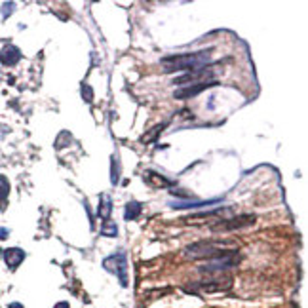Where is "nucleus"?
<instances>
[{"label":"nucleus","mask_w":308,"mask_h":308,"mask_svg":"<svg viewBox=\"0 0 308 308\" xmlns=\"http://www.w3.org/2000/svg\"><path fill=\"white\" fill-rule=\"evenodd\" d=\"M211 48L202 50L196 53H181V55H166L162 57V67L166 72H177V70H196L202 67H208L209 57H211Z\"/></svg>","instance_id":"obj_1"},{"label":"nucleus","mask_w":308,"mask_h":308,"mask_svg":"<svg viewBox=\"0 0 308 308\" xmlns=\"http://www.w3.org/2000/svg\"><path fill=\"white\" fill-rule=\"evenodd\" d=\"M223 246V248H227V246H232V244H221V242H198V244H192L189 248L185 249V255L189 259H217V257H223V255H229L232 251H236V249H219Z\"/></svg>","instance_id":"obj_2"},{"label":"nucleus","mask_w":308,"mask_h":308,"mask_svg":"<svg viewBox=\"0 0 308 308\" xmlns=\"http://www.w3.org/2000/svg\"><path fill=\"white\" fill-rule=\"evenodd\" d=\"M103 267L112 272V274H118L122 286H128V263H126V255L118 251L114 255H110L109 259L103 261Z\"/></svg>","instance_id":"obj_3"},{"label":"nucleus","mask_w":308,"mask_h":308,"mask_svg":"<svg viewBox=\"0 0 308 308\" xmlns=\"http://www.w3.org/2000/svg\"><path fill=\"white\" fill-rule=\"evenodd\" d=\"M255 223V215H240V217L229 219V221H217V225H211V230H234V229H242V227H248Z\"/></svg>","instance_id":"obj_4"},{"label":"nucleus","mask_w":308,"mask_h":308,"mask_svg":"<svg viewBox=\"0 0 308 308\" xmlns=\"http://www.w3.org/2000/svg\"><path fill=\"white\" fill-rule=\"evenodd\" d=\"M217 86V82H198V84H190V86H183L181 90H177L173 95H175V99H187V97H194V95H198L202 93L204 90H208V88H215Z\"/></svg>","instance_id":"obj_5"},{"label":"nucleus","mask_w":308,"mask_h":308,"mask_svg":"<svg viewBox=\"0 0 308 308\" xmlns=\"http://www.w3.org/2000/svg\"><path fill=\"white\" fill-rule=\"evenodd\" d=\"M213 76V70H209V67H202V69L190 70L187 74H183L179 78L173 80L175 86H181V84H190V82H198V80H206Z\"/></svg>","instance_id":"obj_6"},{"label":"nucleus","mask_w":308,"mask_h":308,"mask_svg":"<svg viewBox=\"0 0 308 308\" xmlns=\"http://www.w3.org/2000/svg\"><path fill=\"white\" fill-rule=\"evenodd\" d=\"M2 257H4V263L8 265V269L15 270L25 261V251L19 248H8L2 251Z\"/></svg>","instance_id":"obj_7"},{"label":"nucleus","mask_w":308,"mask_h":308,"mask_svg":"<svg viewBox=\"0 0 308 308\" xmlns=\"http://www.w3.org/2000/svg\"><path fill=\"white\" fill-rule=\"evenodd\" d=\"M21 59V50L15 48L13 44H6L2 51H0V63L6 67H13L15 63H19Z\"/></svg>","instance_id":"obj_8"},{"label":"nucleus","mask_w":308,"mask_h":308,"mask_svg":"<svg viewBox=\"0 0 308 308\" xmlns=\"http://www.w3.org/2000/svg\"><path fill=\"white\" fill-rule=\"evenodd\" d=\"M221 200H204V202H173L171 208L173 209H190V208H204V206H213V204H219Z\"/></svg>","instance_id":"obj_9"},{"label":"nucleus","mask_w":308,"mask_h":308,"mask_svg":"<svg viewBox=\"0 0 308 308\" xmlns=\"http://www.w3.org/2000/svg\"><path fill=\"white\" fill-rule=\"evenodd\" d=\"M145 181L152 185V187H171L173 183L168 181L164 175H158V173H154V171H145Z\"/></svg>","instance_id":"obj_10"},{"label":"nucleus","mask_w":308,"mask_h":308,"mask_svg":"<svg viewBox=\"0 0 308 308\" xmlns=\"http://www.w3.org/2000/svg\"><path fill=\"white\" fill-rule=\"evenodd\" d=\"M110 213H112V202H110V198L107 196V194H103L99 200V209H97V215H99L101 219H105V221H109Z\"/></svg>","instance_id":"obj_11"},{"label":"nucleus","mask_w":308,"mask_h":308,"mask_svg":"<svg viewBox=\"0 0 308 308\" xmlns=\"http://www.w3.org/2000/svg\"><path fill=\"white\" fill-rule=\"evenodd\" d=\"M141 209H143V206H141L139 202H128L126 204V211H124V217H126V221H133V219L139 217Z\"/></svg>","instance_id":"obj_12"},{"label":"nucleus","mask_w":308,"mask_h":308,"mask_svg":"<svg viewBox=\"0 0 308 308\" xmlns=\"http://www.w3.org/2000/svg\"><path fill=\"white\" fill-rule=\"evenodd\" d=\"M10 196V181L6 179L4 175H0V209H4L6 202Z\"/></svg>","instance_id":"obj_13"},{"label":"nucleus","mask_w":308,"mask_h":308,"mask_svg":"<svg viewBox=\"0 0 308 308\" xmlns=\"http://www.w3.org/2000/svg\"><path fill=\"white\" fill-rule=\"evenodd\" d=\"M118 181H120V162L116 156H112L110 158V183L116 185Z\"/></svg>","instance_id":"obj_14"},{"label":"nucleus","mask_w":308,"mask_h":308,"mask_svg":"<svg viewBox=\"0 0 308 308\" xmlns=\"http://www.w3.org/2000/svg\"><path fill=\"white\" fill-rule=\"evenodd\" d=\"M101 234H103V236H107V238H114V236L118 234V227H116V223H110V221H107V223L101 227Z\"/></svg>","instance_id":"obj_15"},{"label":"nucleus","mask_w":308,"mask_h":308,"mask_svg":"<svg viewBox=\"0 0 308 308\" xmlns=\"http://www.w3.org/2000/svg\"><path fill=\"white\" fill-rule=\"evenodd\" d=\"M223 211H229V208H215L211 209V211H202V213H196V215H192L190 219H200V217H215L219 213H223Z\"/></svg>","instance_id":"obj_16"},{"label":"nucleus","mask_w":308,"mask_h":308,"mask_svg":"<svg viewBox=\"0 0 308 308\" xmlns=\"http://www.w3.org/2000/svg\"><path fill=\"white\" fill-rule=\"evenodd\" d=\"M82 97L86 103H93V90H91L90 84H84L82 86Z\"/></svg>","instance_id":"obj_17"},{"label":"nucleus","mask_w":308,"mask_h":308,"mask_svg":"<svg viewBox=\"0 0 308 308\" xmlns=\"http://www.w3.org/2000/svg\"><path fill=\"white\" fill-rule=\"evenodd\" d=\"M13 8H15L13 2H6V4H2V17L6 19L8 15H11V13H13Z\"/></svg>","instance_id":"obj_18"},{"label":"nucleus","mask_w":308,"mask_h":308,"mask_svg":"<svg viewBox=\"0 0 308 308\" xmlns=\"http://www.w3.org/2000/svg\"><path fill=\"white\" fill-rule=\"evenodd\" d=\"M160 129H164V126H156V128L152 129V133H150V135H145L141 141H143V143H150V141H154V137L160 133Z\"/></svg>","instance_id":"obj_19"},{"label":"nucleus","mask_w":308,"mask_h":308,"mask_svg":"<svg viewBox=\"0 0 308 308\" xmlns=\"http://www.w3.org/2000/svg\"><path fill=\"white\" fill-rule=\"evenodd\" d=\"M63 141H72V137H70L67 131H63L59 137H57V141H55V147H57V149H61V147H63Z\"/></svg>","instance_id":"obj_20"},{"label":"nucleus","mask_w":308,"mask_h":308,"mask_svg":"<svg viewBox=\"0 0 308 308\" xmlns=\"http://www.w3.org/2000/svg\"><path fill=\"white\" fill-rule=\"evenodd\" d=\"M171 196H179V198H183V200H190V198H192L190 194L183 192V190H171Z\"/></svg>","instance_id":"obj_21"},{"label":"nucleus","mask_w":308,"mask_h":308,"mask_svg":"<svg viewBox=\"0 0 308 308\" xmlns=\"http://www.w3.org/2000/svg\"><path fill=\"white\" fill-rule=\"evenodd\" d=\"M10 236V230L8 229H0V240H6Z\"/></svg>","instance_id":"obj_22"},{"label":"nucleus","mask_w":308,"mask_h":308,"mask_svg":"<svg viewBox=\"0 0 308 308\" xmlns=\"http://www.w3.org/2000/svg\"><path fill=\"white\" fill-rule=\"evenodd\" d=\"M53 308H70V305L67 301H61V303H55V307Z\"/></svg>","instance_id":"obj_23"},{"label":"nucleus","mask_w":308,"mask_h":308,"mask_svg":"<svg viewBox=\"0 0 308 308\" xmlns=\"http://www.w3.org/2000/svg\"><path fill=\"white\" fill-rule=\"evenodd\" d=\"M8 308H23V305H21V303H10V307Z\"/></svg>","instance_id":"obj_24"},{"label":"nucleus","mask_w":308,"mask_h":308,"mask_svg":"<svg viewBox=\"0 0 308 308\" xmlns=\"http://www.w3.org/2000/svg\"><path fill=\"white\" fill-rule=\"evenodd\" d=\"M0 257H2V249H0Z\"/></svg>","instance_id":"obj_25"}]
</instances>
